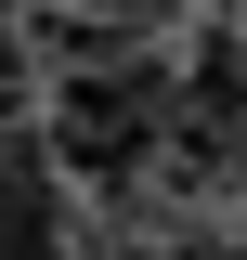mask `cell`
<instances>
[{
	"mask_svg": "<svg viewBox=\"0 0 247 260\" xmlns=\"http://www.w3.org/2000/svg\"><path fill=\"white\" fill-rule=\"evenodd\" d=\"M39 78H52V52H39V26H0V130L39 104Z\"/></svg>",
	"mask_w": 247,
	"mask_h": 260,
	"instance_id": "6da1fadb",
	"label": "cell"
}]
</instances>
